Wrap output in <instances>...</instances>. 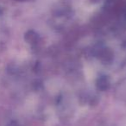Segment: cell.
I'll return each mask as SVG.
<instances>
[{"instance_id":"obj_1","label":"cell","mask_w":126,"mask_h":126,"mask_svg":"<svg viewBox=\"0 0 126 126\" xmlns=\"http://www.w3.org/2000/svg\"><path fill=\"white\" fill-rule=\"evenodd\" d=\"M14 1H17V2H27V1H30V0H14Z\"/></svg>"}]
</instances>
